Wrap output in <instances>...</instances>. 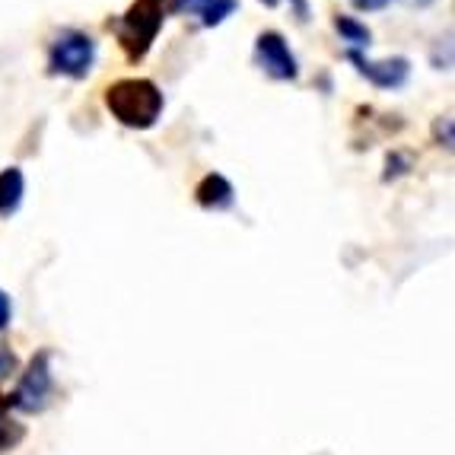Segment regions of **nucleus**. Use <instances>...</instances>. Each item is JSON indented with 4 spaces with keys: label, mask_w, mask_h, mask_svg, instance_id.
<instances>
[{
    "label": "nucleus",
    "mask_w": 455,
    "mask_h": 455,
    "mask_svg": "<svg viewBox=\"0 0 455 455\" xmlns=\"http://www.w3.org/2000/svg\"><path fill=\"white\" fill-rule=\"evenodd\" d=\"M195 201L201 211L227 213L235 207V188L223 172H207L204 179L195 185Z\"/></svg>",
    "instance_id": "0eeeda50"
},
{
    "label": "nucleus",
    "mask_w": 455,
    "mask_h": 455,
    "mask_svg": "<svg viewBox=\"0 0 455 455\" xmlns=\"http://www.w3.org/2000/svg\"><path fill=\"white\" fill-rule=\"evenodd\" d=\"M290 13L296 16V23H309L312 20V7H309V0H290Z\"/></svg>",
    "instance_id": "f3484780"
},
{
    "label": "nucleus",
    "mask_w": 455,
    "mask_h": 455,
    "mask_svg": "<svg viewBox=\"0 0 455 455\" xmlns=\"http://www.w3.org/2000/svg\"><path fill=\"white\" fill-rule=\"evenodd\" d=\"M13 325V299L4 287H0V331H7Z\"/></svg>",
    "instance_id": "2eb2a0df"
},
{
    "label": "nucleus",
    "mask_w": 455,
    "mask_h": 455,
    "mask_svg": "<svg viewBox=\"0 0 455 455\" xmlns=\"http://www.w3.org/2000/svg\"><path fill=\"white\" fill-rule=\"evenodd\" d=\"M433 137H436V144L452 150V118L449 115H440L436 122H433Z\"/></svg>",
    "instance_id": "4468645a"
},
{
    "label": "nucleus",
    "mask_w": 455,
    "mask_h": 455,
    "mask_svg": "<svg viewBox=\"0 0 455 455\" xmlns=\"http://www.w3.org/2000/svg\"><path fill=\"white\" fill-rule=\"evenodd\" d=\"M239 10V0H175V13L195 16L204 29H217Z\"/></svg>",
    "instance_id": "6e6552de"
},
{
    "label": "nucleus",
    "mask_w": 455,
    "mask_h": 455,
    "mask_svg": "<svg viewBox=\"0 0 455 455\" xmlns=\"http://www.w3.org/2000/svg\"><path fill=\"white\" fill-rule=\"evenodd\" d=\"M20 372V357H16V350L10 344H0V386Z\"/></svg>",
    "instance_id": "ddd939ff"
},
{
    "label": "nucleus",
    "mask_w": 455,
    "mask_h": 455,
    "mask_svg": "<svg viewBox=\"0 0 455 455\" xmlns=\"http://www.w3.org/2000/svg\"><path fill=\"white\" fill-rule=\"evenodd\" d=\"M106 108L131 131H150L166 112V96L147 76H122L106 90Z\"/></svg>",
    "instance_id": "f257e3e1"
},
{
    "label": "nucleus",
    "mask_w": 455,
    "mask_h": 455,
    "mask_svg": "<svg viewBox=\"0 0 455 455\" xmlns=\"http://www.w3.org/2000/svg\"><path fill=\"white\" fill-rule=\"evenodd\" d=\"M251 64L274 80V84H296L299 80V61H296L293 48L283 38V32L265 29L255 38V52H251Z\"/></svg>",
    "instance_id": "39448f33"
},
{
    "label": "nucleus",
    "mask_w": 455,
    "mask_h": 455,
    "mask_svg": "<svg viewBox=\"0 0 455 455\" xmlns=\"http://www.w3.org/2000/svg\"><path fill=\"white\" fill-rule=\"evenodd\" d=\"M414 169V156L408 150H392L386 156V172H382V182H398L402 175H408Z\"/></svg>",
    "instance_id": "f8f14e48"
},
{
    "label": "nucleus",
    "mask_w": 455,
    "mask_h": 455,
    "mask_svg": "<svg viewBox=\"0 0 455 455\" xmlns=\"http://www.w3.org/2000/svg\"><path fill=\"white\" fill-rule=\"evenodd\" d=\"M26 201V175L20 166L0 169V220H10L20 213Z\"/></svg>",
    "instance_id": "1a4fd4ad"
},
{
    "label": "nucleus",
    "mask_w": 455,
    "mask_h": 455,
    "mask_svg": "<svg viewBox=\"0 0 455 455\" xmlns=\"http://www.w3.org/2000/svg\"><path fill=\"white\" fill-rule=\"evenodd\" d=\"M175 13V0H134L124 13L108 20V29L115 32L128 61H144L153 42L163 32L166 20Z\"/></svg>",
    "instance_id": "f03ea898"
},
{
    "label": "nucleus",
    "mask_w": 455,
    "mask_h": 455,
    "mask_svg": "<svg viewBox=\"0 0 455 455\" xmlns=\"http://www.w3.org/2000/svg\"><path fill=\"white\" fill-rule=\"evenodd\" d=\"M408 7H418V10H427L430 4H436V0H404Z\"/></svg>",
    "instance_id": "a211bd4d"
},
{
    "label": "nucleus",
    "mask_w": 455,
    "mask_h": 455,
    "mask_svg": "<svg viewBox=\"0 0 455 455\" xmlns=\"http://www.w3.org/2000/svg\"><path fill=\"white\" fill-rule=\"evenodd\" d=\"M261 4H265V7H271V10H274V7H277V4H281V0H261Z\"/></svg>",
    "instance_id": "6ab92c4d"
},
{
    "label": "nucleus",
    "mask_w": 455,
    "mask_h": 455,
    "mask_svg": "<svg viewBox=\"0 0 455 455\" xmlns=\"http://www.w3.org/2000/svg\"><path fill=\"white\" fill-rule=\"evenodd\" d=\"M347 64L363 76L366 84L376 86V90H402L411 80V61L395 54V58H382V61H372L366 58V52H344Z\"/></svg>",
    "instance_id": "423d86ee"
},
{
    "label": "nucleus",
    "mask_w": 455,
    "mask_h": 455,
    "mask_svg": "<svg viewBox=\"0 0 455 455\" xmlns=\"http://www.w3.org/2000/svg\"><path fill=\"white\" fill-rule=\"evenodd\" d=\"M23 440H26V424H20V418L10 411L7 395H0V455L13 452Z\"/></svg>",
    "instance_id": "9b49d317"
},
{
    "label": "nucleus",
    "mask_w": 455,
    "mask_h": 455,
    "mask_svg": "<svg viewBox=\"0 0 455 455\" xmlns=\"http://www.w3.org/2000/svg\"><path fill=\"white\" fill-rule=\"evenodd\" d=\"M54 392H58V382H54V366H52V350L42 347L36 350L26 363V370L16 376V388L7 395V404L13 414H45L54 404Z\"/></svg>",
    "instance_id": "7ed1b4c3"
},
{
    "label": "nucleus",
    "mask_w": 455,
    "mask_h": 455,
    "mask_svg": "<svg viewBox=\"0 0 455 455\" xmlns=\"http://www.w3.org/2000/svg\"><path fill=\"white\" fill-rule=\"evenodd\" d=\"M96 64V38L90 32L64 26L48 42V74L64 80H86Z\"/></svg>",
    "instance_id": "20e7f679"
},
{
    "label": "nucleus",
    "mask_w": 455,
    "mask_h": 455,
    "mask_svg": "<svg viewBox=\"0 0 455 455\" xmlns=\"http://www.w3.org/2000/svg\"><path fill=\"white\" fill-rule=\"evenodd\" d=\"M334 32L347 42V52H366L372 45V29L350 13H334Z\"/></svg>",
    "instance_id": "9d476101"
},
{
    "label": "nucleus",
    "mask_w": 455,
    "mask_h": 455,
    "mask_svg": "<svg viewBox=\"0 0 455 455\" xmlns=\"http://www.w3.org/2000/svg\"><path fill=\"white\" fill-rule=\"evenodd\" d=\"M388 4H392V0H350V7L360 10V13H379Z\"/></svg>",
    "instance_id": "dca6fc26"
}]
</instances>
